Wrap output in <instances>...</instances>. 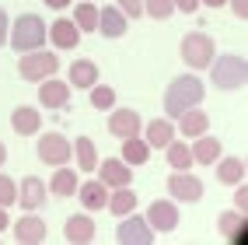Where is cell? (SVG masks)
<instances>
[{
    "instance_id": "24",
    "label": "cell",
    "mask_w": 248,
    "mask_h": 245,
    "mask_svg": "<svg viewBox=\"0 0 248 245\" xmlns=\"http://www.w3.org/2000/svg\"><path fill=\"white\" fill-rule=\"evenodd\" d=\"M77 186H80L77 172H74V168H67V165H56L53 179H49V193H53V196H74V193H77Z\"/></svg>"
},
{
    "instance_id": "13",
    "label": "cell",
    "mask_w": 248,
    "mask_h": 245,
    "mask_svg": "<svg viewBox=\"0 0 248 245\" xmlns=\"http://www.w3.org/2000/svg\"><path fill=\"white\" fill-rule=\"evenodd\" d=\"M98 172H102V182L108 189L115 186H133V165H126L123 158H105L102 165H94Z\"/></svg>"
},
{
    "instance_id": "12",
    "label": "cell",
    "mask_w": 248,
    "mask_h": 245,
    "mask_svg": "<svg viewBox=\"0 0 248 245\" xmlns=\"http://www.w3.org/2000/svg\"><path fill=\"white\" fill-rule=\"evenodd\" d=\"M67 102H70V84H67V81H56V74L46 77V81H39V105L63 109Z\"/></svg>"
},
{
    "instance_id": "29",
    "label": "cell",
    "mask_w": 248,
    "mask_h": 245,
    "mask_svg": "<svg viewBox=\"0 0 248 245\" xmlns=\"http://www.w3.org/2000/svg\"><path fill=\"white\" fill-rule=\"evenodd\" d=\"M164 154H168V165H171L175 172H186V168H192V165H196V161H192V151L186 147V140H168Z\"/></svg>"
},
{
    "instance_id": "15",
    "label": "cell",
    "mask_w": 248,
    "mask_h": 245,
    "mask_svg": "<svg viewBox=\"0 0 248 245\" xmlns=\"http://www.w3.org/2000/svg\"><path fill=\"white\" fill-rule=\"evenodd\" d=\"M14 203L25 207V210H39L46 203V182L39 175H25L21 186H18V200H14Z\"/></svg>"
},
{
    "instance_id": "10",
    "label": "cell",
    "mask_w": 248,
    "mask_h": 245,
    "mask_svg": "<svg viewBox=\"0 0 248 245\" xmlns=\"http://www.w3.org/2000/svg\"><path fill=\"white\" fill-rule=\"evenodd\" d=\"M140 126H143V119H140L137 109H115V105H112V116H108V133H112V137H119V140L137 137Z\"/></svg>"
},
{
    "instance_id": "17",
    "label": "cell",
    "mask_w": 248,
    "mask_h": 245,
    "mask_svg": "<svg viewBox=\"0 0 248 245\" xmlns=\"http://www.w3.org/2000/svg\"><path fill=\"white\" fill-rule=\"evenodd\" d=\"M126 28H129V18L119 7H102V11H98V28L94 32H102L105 39H123Z\"/></svg>"
},
{
    "instance_id": "3",
    "label": "cell",
    "mask_w": 248,
    "mask_h": 245,
    "mask_svg": "<svg viewBox=\"0 0 248 245\" xmlns=\"http://www.w3.org/2000/svg\"><path fill=\"white\" fill-rule=\"evenodd\" d=\"M210 70H213V84H217L220 91H238V88H245V81H248V63L238 53L213 56Z\"/></svg>"
},
{
    "instance_id": "1",
    "label": "cell",
    "mask_w": 248,
    "mask_h": 245,
    "mask_svg": "<svg viewBox=\"0 0 248 245\" xmlns=\"http://www.w3.org/2000/svg\"><path fill=\"white\" fill-rule=\"evenodd\" d=\"M203 95H206V84H203L196 74H182V77H175L171 84H168V91H164V112H168V119H178L186 109L200 105Z\"/></svg>"
},
{
    "instance_id": "8",
    "label": "cell",
    "mask_w": 248,
    "mask_h": 245,
    "mask_svg": "<svg viewBox=\"0 0 248 245\" xmlns=\"http://www.w3.org/2000/svg\"><path fill=\"white\" fill-rule=\"evenodd\" d=\"M168 193L175 196V203H200V200H203V182H200L189 168H186V172H171Z\"/></svg>"
},
{
    "instance_id": "36",
    "label": "cell",
    "mask_w": 248,
    "mask_h": 245,
    "mask_svg": "<svg viewBox=\"0 0 248 245\" xmlns=\"http://www.w3.org/2000/svg\"><path fill=\"white\" fill-rule=\"evenodd\" d=\"M234 210L248 214V186H245V182H238V186H234Z\"/></svg>"
},
{
    "instance_id": "9",
    "label": "cell",
    "mask_w": 248,
    "mask_h": 245,
    "mask_svg": "<svg viewBox=\"0 0 248 245\" xmlns=\"http://www.w3.org/2000/svg\"><path fill=\"white\" fill-rule=\"evenodd\" d=\"M147 224L154 228V235L161 231V235H168V231H175L178 228V203L175 200H154L151 207H147Z\"/></svg>"
},
{
    "instance_id": "11",
    "label": "cell",
    "mask_w": 248,
    "mask_h": 245,
    "mask_svg": "<svg viewBox=\"0 0 248 245\" xmlns=\"http://www.w3.org/2000/svg\"><path fill=\"white\" fill-rule=\"evenodd\" d=\"M46 35H49V42H53L56 49H77L84 32L74 25V18H56L53 25L46 28Z\"/></svg>"
},
{
    "instance_id": "42",
    "label": "cell",
    "mask_w": 248,
    "mask_h": 245,
    "mask_svg": "<svg viewBox=\"0 0 248 245\" xmlns=\"http://www.w3.org/2000/svg\"><path fill=\"white\" fill-rule=\"evenodd\" d=\"M11 228V217H7V207H0V231H7Z\"/></svg>"
},
{
    "instance_id": "32",
    "label": "cell",
    "mask_w": 248,
    "mask_h": 245,
    "mask_svg": "<svg viewBox=\"0 0 248 245\" xmlns=\"http://www.w3.org/2000/svg\"><path fill=\"white\" fill-rule=\"evenodd\" d=\"M143 14H151V18H157V21H168L175 14V4L171 0H143Z\"/></svg>"
},
{
    "instance_id": "35",
    "label": "cell",
    "mask_w": 248,
    "mask_h": 245,
    "mask_svg": "<svg viewBox=\"0 0 248 245\" xmlns=\"http://www.w3.org/2000/svg\"><path fill=\"white\" fill-rule=\"evenodd\" d=\"M115 7H119V11L126 14V18L133 21V18H140V14H143V0H119Z\"/></svg>"
},
{
    "instance_id": "38",
    "label": "cell",
    "mask_w": 248,
    "mask_h": 245,
    "mask_svg": "<svg viewBox=\"0 0 248 245\" xmlns=\"http://www.w3.org/2000/svg\"><path fill=\"white\" fill-rule=\"evenodd\" d=\"M227 4H231V11H234V14H238L241 21L248 18V0H227Z\"/></svg>"
},
{
    "instance_id": "2",
    "label": "cell",
    "mask_w": 248,
    "mask_h": 245,
    "mask_svg": "<svg viewBox=\"0 0 248 245\" xmlns=\"http://www.w3.org/2000/svg\"><path fill=\"white\" fill-rule=\"evenodd\" d=\"M7 42L14 46V53L42 49L46 46V21L39 14H18V21L7 28Z\"/></svg>"
},
{
    "instance_id": "37",
    "label": "cell",
    "mask_w": 248,
    "mask_h": 245,
    "mask_svg": "<svg viewBox=\"0 0 248 245\" xmlns=\"http://www.w3.org/2000/svg\"><path fill=\"white\" fill-rule=\"evenodd\" d=\"M175 4V11H182V14H196L200 11V0H171Z\"/></svg>"
},
{
    "instance_id": "41",
    "label": "cell",
    "mask_w": 248,
    "mask_h": 245,
    "mask_svg": "<svg viewBox=\"0 0 248 245\" xmlns=\"http://www.w3.org/2000/svg\"><path fill=\"white\" fill-rule=\"evenodd\" d=\"M74 4V0H46V7H53V11H67Z\"/></svg>"
},
{
    "instance_id": "30",
    "label": "cell",
    "mask_w": 248,
    "mask_h": 245,
    "mask_svg": "<svg viewBox=\"0 0 248 245\" xmlns=\"http://www.w3.org/2000/svg\"><path fill=\"white\" fill-rule=\"evenodd\" d=\"M74 25L80 32H94L98 28V7L91 4V0H80V4L74 7Z\"/></svg>"
},
{
    "instance_id": "19",
    "label": "cell",
    "mask_w": 248,
    "mask_h": 245,
    "mask_svg": "<svg viewBox=\"0 0 248 245\" xmlns=\"http://www.w3.org/2000/svg\"><path fill=\"white\" fill-rule=\"evenodd\" d=\"M77 200L84 210H102L108 203V186L102 182V179H91V182H80L77 186Z\"/></svg>"
},
{
    "instance_id": "6",
    "label": "cell",
    "mask_w": 248,
    "mask_h": 245,
    "mask_svg": "<svg viewBox=\"0 0 248 245\" xmlns=\"http://www.w3.org/2000/svg\"><path fill=\"white\" fill-rule=\"evenodd\" d=\"M115 238L123 245H151L154 242V228L147 224V217H140L137 210L119 217V228H115Z\"/></svg>"
},
{
    "instance_id": "31",
    "label": "cell",
    "mask_w": 248,
    "mask_h": 245,
    "mask_svg": "<svg viewBox=\"0 0 248 245\" xmlns=\"http://www.w3.org/2000/svg\"><path fill=\"white\" fill-rule=\"evenodd\" d=\"M241 224H245V214H241V210H224V214L217 217V228H220V235H224V238H231Z\"/></svg>"
},
{
    "instance_id": "22",
    "label": "cell",
    "mask_w": 248,
    "mask_h": 245,
    "mask_svg": "<svg viewBox=\"0 0 248 245\" xmlns=\"http://www.w3.org/2000/svg\"><path fill=\"white\" fill-rule=\"evenodd\" d=\"M217 165V182H224V186H238V182H245V158H217L213 161Z\"/></svg>"
},
{
    "instance_id": "5",
    "label": "cell",
    "mask_w": 248,
    "mask_h": 245,
    "mask_svg": "<svg viewBox=\"0 0 248 245\" xmlns=\"http://www.w3.org/2000/svg\"><path fill=\"white\" fill-rule=\"evenodd\" d=\"M18 70L25 81H46V77H53L60 70V56L56 53H39V49H28V53L18 60Z\"/></svg>"
},
{
    "instance_id": "18",
    "label": "cell",
    "mask_w": 248,
    "mask_h": 245,
    "mask_svg": "<svg viewBox=\"0 0 248 245\" xmlns=\"http://www.w3.org/2000/svg\"><path fill=\"white\" fill-rule=\"evenodd\" d=\"M94 221L88 214H70L67 224H63V238L67 242H77V245H84V242H94Z\"/></svg>"
},
{
    "instance_id": "23",
    "label": "cell",
    "mask_w": 248,
    "mask_h": 245,
    "mask_svg": "<svg viewBox=\"0 0 248 245\" xmlns=\"http://www.w3.org/2000/svg\"><path fill=\"white\" fill-rule=\"evenodd\" d=\"M206 130H210V116H206L203 109L192 105V109H186L178 116V133L182 137H200V133H206Z\"/></svg>"
},
{
    "instance_id": "4",
    "label": "cell",
    "mask_w": 248,
    "mask_h": 245,
    "mask_svg": "<svg viewBox=\"0 0 248 245\" xmlns=\"http://www.w3.org/2000/svg\"><path fill=\"white\" fill-rule=\"evenodd\" d=\"M178 53H182V60H186L192 70H206L213 63V56H217V46H213V39L206 35V32H189V35L182 39Z\"/></svg>"
},
{
    "instance_id": "7",
    "label": "cell",
    "mask_w": 248,
    "mask_h": 245,
    "mask_svg": "<svg viewBox=\"0 0 248 245\" xmlns=\"http://www.w3.org/2000/svg\"><path fill=\"white\" fill-rule=\"evenodd\" d=\"M39 161L42 165H70V158H74V144L63 137V133H46V137H39Z\"/></svg>"
},
{
    "instance_id": "43",
    "label": "cell",
    "mask_w": 248,
    "mask_h": 245,
    "mask_svg": "<svg viewBox=\"0 0 248 245\" xmlns=\"http://www.w3.org/2000/svg\"><path fill=\"white\" fill-rule=\"evenodd\" d=\"M200 4H206V7L217 11V7H227V0H200Z\"/></svg>"
},
{
    "instance_id": "27",
    "label": "cell",
    "mask_w": 248,
    "mask_h": 245,
    "mask_svg": "<svg viewBox=\"0 0 248 245\" xmlns=\"http://www.w3.org/2000/svg\"><path fill=\"white\" fill-rule=\"evenodd\" d=\"M119 158L126 161V165H147V158H151V144H147L140 133H137V137H126Z\"/></svg>"
},
{
    "instance_id": "25",
    "label": "cell",
    "mask_w": 248,
    "mask_h": 245,
    "mask_svg": "<svg viewBox=\"0 0 248 245\" xmlns=\"http://www.w3.org/2000/svg\"><path fill=\"white\" fill-rule=\"evenodd\" d=\"M70 88H91L98 84V67H94V60H74L70 63V81H67Z\"/></svg>"
},
{
    "instance_id": "44",
    "label": "cell",
    "mask_w": 248,
    "mask_h": 245,
    "mask_svg": "<svg viewBox=\"0 0 248 245\" xmlns=\"http://www.w3.org/2000/svg\"><path fill=\"white\" fill-rule=\"evenodd\" d=\"M4 161H7V147L0 144V165H4Z\"/></svg>"
},
{
    "instance_id": "28",
    "label": "cell",
    "mask_w": 248,
    "mask_h": 245,
    "mask_svg": "<svg viewBox=\"0 0 248 245\" xmlns=\"http://www.w3.org/2000/svg\"><path fill=\"white\" fill-rule=\"evenodd\" d=\"M74 158H77V168H80V172H94V165H98L94 140H91V137H77V140H74Z\"/></svg>"
},
{
    "instance_id": "26",
    "label": "cell",
    "mask_w": 248,
    "mask_h": 245,
    "mask_svg": "<svg viewBox=\"0 0 248 245\" xmlns=\"http://www.w3.org/2000/svg\"><path fill=\"white\" fill-rule=\"evenodd\" d=\"M137 193H133V186H115L112 189V196H108V210H112V214L115 217H123V214H129V210H137Z\"/></svg>"
},
{
    "instance_id": "33",
    "label": "cell",
    "mask_w": 248,
    "mask_h": 245,
    "mask_svg": "<svg viewBox=\"0 0 248 245\" xmlns=\"http://www.w3.org/2000/svg\"><path fill=\"white\" fill-rule=\"evenodd\" d=\"M88 91H91V105L94 109H112L115 105V91L108 84H91Z\"/></svg>"
},
{
    "instance_id": "40",
    "label": "cell",
    "mask_w": 248,
    "mask_h": 245,
    "mask_svg": "<svg viewBox=\"0 0 248 245\" xmlns=\"http://www.w3.org/2000/svg\"><path fill=\"white\" fill-rule=\"evenodd\" d=\"M227 242H234V245H245V242H248V228L241 224V228H238V231H234V235H231Z\"/></svg>"
},
{
    "instance_id": "20",
    "label": "cell",
    "mask_w": 248,
    "mask_h": 245,
    "mask_svg": "<svg viewBox=\"0 0 248 245\" xmlns=\"http://www.w3.org/2000/svg\"><path fill=\"white\" fill-rule=\"evenodd\" d=\"M140 133H143V140L151 144V151L154 147H168V140H175V123L171 119H151L147 126H140Z\"/></svg>"
},
{
    "instance_id": "21",
    "label": "cell",
    "mask_w": 248,
    "mask_h": 245,
    "mask_svg": "<svg viewBox=\"0 0 248 245\" xmlns=\"http://www.w3.org/2000/svg\"><path fill=\"white\" fill-rule=\"evenodd\" d=\"M192 140H196V144L189 147V151H192V161H196V165H213V161L224 154V147H220V140H217V137L200 133V137H192Z\"/></svg>"
},
{
    "instance_id": "39",
    "label": "cell",
    "mask_w": 248,
    "mask_h": 245,
    "mask_svg": "<svg viewBox=\"0 0 248 245\" xmlns=\"http://www.w3.org/2000/svg\"><path fill=\"white\" fill-rule=\"evenodd\" d=\"M7 28H11V21H7V11L0 7V46L7 42Z\"/></svg>"
},
{
    "instance_id": "16",
    "label": "cell",
    "mask_w": 248,
    "mask_h": 245,
    "mask_svg": "<svg viewBox=\"0 0 248 245\" xmlns=\"http://www.w3.org/2000/svg\"><path fill=\"white\" fill-rule=\"evenodd\" d=\"M11 130L18 137H35L39 130H42V112L31 109V105H18V109L11 112Z\"/></svg>"
},
{
    "instance_id": "34",
    "label": "cell",
    "mask_w": 248,
    "mask_h": 245,
    "mask_svg": "<svg viewBox=\"0 0 248 245\" xmlns=\"http://www.w3.org/2000/svg\"><path fill=\"white\" fill-rule=\"evenodd\" d=\"M18 200V186H14L11 175H0V207H14Z\"/></svg>"
},
{
    "instance_id": "14",
    "label": "cell",
    "mask_w": 248,
    "mask_h": 245,
    "mask_svg": "<svg viewBox=\"0 0 248 245\" xmlns=\"http://www.w3.org/2000/svg\"><path fill=\"white\" fill-rule=\"evenodd\" d=\"M49 228L42 217H35V210H28L25 217H18V224H14V238L25 242V245H35V242H46Z\"/></svg>"
}]
</instances>
